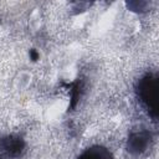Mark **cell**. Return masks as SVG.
<instances>
[{"label": "cell", "mask_w": 159, "mask_h": 159, "mask_svg": "<svg viewBox=\"0 0 159 159\" xmlns=\"http://www.w3.org/2000/svg\"><path fill=\"white\" fill-rule=\"evenodd\" d=\"M147 142H148V137H145L143 133L139 134H134L130 139V150H135V152H140L147 147Z\"/></svg>", "instance_id": "7a4b0ae2"}, {"label": "cell", "mask_w": 159, "mask_h": 159, "mask_svg": "<svg viewBox=\"0 0 159 159\" xmlns=\"http://www.w3.org/2000/svg\"><path fill=\"white\" fill-rule=\"evenodd\" d=\"M80 159H112V158L107 150L97 148V149H89Z\"/></svg>", "instance_id": "3957f363"}, {"label": "cell", "mask_w": 159, "mask_h": 159, "mask_svg": "<svg viewBox=\"0 0 159 159\" xmlns=\"http://www.w3.org/2000/svg\"><path fill=\"white\" fill-rule=\"evenodd\" d=\"M157 89H158V80L157 77L148 75L139 82L138 93L140 101L144 106L150 111V113L155 117L157 116Z\"/></svg>", "instance_id": "6da1fadb"}]
</instances>
